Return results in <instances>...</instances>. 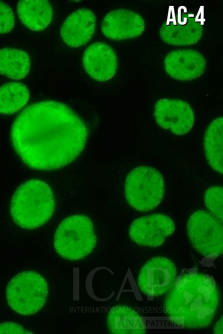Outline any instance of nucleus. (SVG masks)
<instances>
[{
    "label": "nucleus",
    "mask_w": 223,
    "mask_h": 334,
    "mask_svg": "<svg viewBox=\"0 0 223 334\" xmlns=\"http://www.w3.org/2000/svg\"><path fill=\"white\" fill-rule=\"evenodd\" d=\"M207 207L221 222L223 221V188L222 187H212L207 190L204 196Z\"/></svg>",
    "instance_id": "21"
},
{
    "label": "nucleus",
    "mask_w": 223,
    "mask_h": 334,
    "mask_svg": "<svg viewBox=\"0 0 223 334\" xmlns=\"http://www.w3.org/2000/svg\"><path fill=\"white\" fill-rule=\"evenodd\" d=\"M96 17L88 9H79L69 15L61 29V36L68 46L78 48L85 45L95 32Z\"/></svg>",
    "instance_id": "15"
},
{
    "label": "nucleus",
    "mask_w": 223,
    "mask_h": 334,
    "mask_svg": "<svg viewBox=\"0 0 223 334\" xmlns=\"http://www.w3.org/2000/svg\"><path fill=\"white\" fill-rule=\"evenodd\" d=\"M110 333L113 334H141L146 333L143 318L132 308L117 305L111 308L107 316Z\"/></svg>",
    "instance_id": "16"
},
{
    "label": "nucleus",
    "mask_w": 223,
    "mask_h": 334,
    "mask_svg": "<svg viewBox=\"0 0 223 334\" xmlns=\"http://www.w3.org/2000/svg\"><path fill=\"white\" fill-rule=\"evenodd\" d=\"M176 275V268L172 261L164 257H154L141 269L138 286L145 295L159 296L170 290Z\"/></svg>",
    "instance_id": "8"
},
{
    "label": "nucleus",
    "mask_w": 223,
    "mask_h": 334,
    "mask_svg": "<svg viewBox=\"0 0 223 334\" xmlns=\"http://www.w3.org/2000/svg\"><path fill=\"white\" fill-rule=\"evenodd\" d=\"M14 149L28 166L42 170L61 168L84 148V123L65 104L45 101L30 105L11 128Z\"/></svg>",
    "instance_id": "1"
},
{
    "label": "nucleus",
    "mask_w": 223,
    "mask_h": 334,
    "mask_svg": "<svg viewBox=\"0 0 223 334\" xmlns=\"http://www.w3.org/2000/svg\"><path fill=\"white\" fill-rule=\"evenodd\" d=\"M17 13L20 20L28 28L33 31H42L51 23L52 8L46 0L19 1Z\"/></svg>",
    "instance_id": "17"
},
{
    "label": "nucleus",
    "mask_w": 223,
    "mask_h": 334,
    "mask_svg": "<svg viewBox=\"0 0 223 334\" xmlns=\"http://www.w3.org/2000/svg\"><path fill=\"white\" fill-rule=\"evenodd\" d=\"M221 222L204 210L193 213L187 223V234L195 250L206 256L223 252V229Z\"/></svg>",
    "instance_id": "7"
},
{
    "label": "nucleus",
    "mask_w": 223,
    "mask_h": 334,
    "mask_svg": "<svg viewBox=\"0 0 223 334\" xmlns=\"http://www.w3.org/2000/svg\"><path fill=\"white\" fill-rule=\"evenodd\" d=\"M164 63L167 73L173 79L181 81L197 79L206 68L203 55L193 49L172 51L167 55Z\"/></svg>",
    "instance_id": "12"
},
{
    "label": "nucleus",
    "mask_w": 223,
    "mask_h": 334,
    "mask_svg": "<svg viewBox=\"0 0 223 334\" xmlns=\"http://www.w3.org/2000/svg\"><path fill=\"white\" fill-rule=\"evenodd\" d=\"M165 192L164 178L156 169L139 166L127 176L125 194L127 202L136 210L146 212L157 207Z\"/></svg>",
    "instance_id": "6"
},
{
    "label": "nucleus",
    "mask_w": 223,
    "mask_h": 334,
    "mask_svg": "<svg viewBox=\"0 0 223 334\" xmlns=\"http://www.w3.org/2000/svg\"><path fill=\"white\" fill-rule=\"evenodd\" d=\"M83 64L86 72L100 82L112 78L117 68L114 51L110 46L102 42L94 43L85 50Z\"/></svg>",
    "instance_id": "13"
},
{
    "label": "nucleus",
    "mask_w": 223,
    "mask_h": 334,
    "mask_svg": "<svg viewBox=\"0 0 223 334\" xmlns=\"http://www.w3.org/2000/svg\"><path fill=\"white\" fill-rule=\"evenodd\" d=\"M55 205L49 185L40 180H30L20 185L14 192L10 202V214L19 227L34 229L50 220Z\"/></svg>",
    "instance_id": "3"
},
{
    "label": "nucleus",
    "mask_w": 223,
    "mask_h": 334,
    "mask_svg": "<svg viewBox=\"0 0 223 334\" xmlns=\"http://www.w3.org/2000/svg\"><path fill=\"white\" fill-rule=\"evenodd\" d=\"M0 334H32L22 326L10 322L0 324Z\"/></svg>",
    "instance_id": "23"
},
{
    "label": "nucleus",
    "mask_w": 223,
    "mask_h": 334,
    "mask_svg": "<svg viewBox=\"0 0 223 334\" xmlns=\"http://www.w3.org/2000/svg\"><path fill=\"white\" fill-rule=\"evenodd\" d=\"M30 66L26 52L11 48L0 49V74L15 80L22 79L28 74Z\"/></svg>",
    "instance_id": "19"
},
{
    "label": "nucleus",
    "mask_w": 223,
    "mask_h": 334,
    "mask_svg": "<svg viewBox=\"0 0 223 334\" xmlns=\"http://www.w3.org/2000/svg\"><path fill=\"white\" fill-rule=\"evenodd\" d=\"M15 23L14 16L11 8L3 2L0 1V34L9 33Z\"/></svg>",
    "instance_id": "22"
},
{
    "label": "nucleus",
    "mask_w": 223,
    "mask_h": 334,
    "mask_svg": "<svg viewBox=\"0 0 223 334\" xmlns=\"http://www.w3.org/2000/svg\"><path fill=\"white\" fill-rule=\"evenodd\" d=\"M48 286L44 278L35 271L18 273L8 283L6 296L8 306L23 315L36 314L44 306Z\"/></svg>",
    "instance_id": "5"
},
{
    "label": "nucleus",
    "mask_w": 223,
    "mask_h": 334,
    "mask_svg": "<svg viewBox=\"0 0 223 334\" xmlns=\"http://www.w3.org/2000/svg\"><path fill=\"white\" fill-rule=\"evenodd\" d=\"M170 289L164 302L167 317L176 325L187 329L209 326L219 299L213 277L202 273L184 274Z\"/></svg>",
    "instance_id": "2"
},
{
    "label": "nucleus",
    "mask_w": 223,
    "mask_h": 334,
    "mask_svg": "<svg viewBox=\"0 0 223 334\" xmlns=\"http://www.w3.org/2000/svg\"><path fill=\"white\" fill-rule=\"evenodd\" d=\"M201 21L183 12L182 17L175 20L167 21L160 29V36L166 43L173 45H191L197 43L203 33Z\"/></svg>",
    "instance_id": "14"
},
{
    "label": "nucleus",
    "mask_w": 223,
    "mask_h": 334,
    "mask_svg": "<svg viewBox=\"0 0 223 334\" xmlns=\"http://www.w3.org/2000/svg\"><path fill=\"white\" fill-rule=\"evenodd\" d=\"M103 34L115 40L139 37L145 30L143 18L137 13L125 9L112 10L104 17L101 25Z\"/></svg>",
    "instance_id": "11"
},
{
    "label": "nucleus",
    "mask_w": 223,
    "mask_h": 334,
    "mask_svg": "<svg viewBox=\"0 0 223 334\" xmlns=\"http://www.w3.org/2000/svg\"><path fill=\"white\" fill-rule=\"evenodd\" d=\"M97 237L93 223L85 215H73L64 219L58 226L54 237L56 251L70 260H80L95 248Z\"/></svg>",
    "instance_id": "4"
},
{
    "label": "nucleus",
    "mask_w": 223,
    "mask_h": 334,
    "mask_svg": "<svg viewBox=\"0 0 223 334\" xmlns=\"http://www.w3.org/2000/svg\"><path fill=\"white\" fill-rule=\"evenodd\" d=\"M204 150L211 168L223 174V118L219 117L209 125L204 137Z\"/></svg>",
    "instance_id": "18"
},
{
    "label": "nucleus",
    "mask_w": 223,
    "mask_h": 334,
    "mask_svg": "<svg viewBox=\"0 0 223 334\" xmlns=\"http://www.w3.org/2000/svg\"><path fill=\"white\" fill-rule=\"evenodd\" d=\"M174 230L175 225L170 217L153 214L134 220L130 226L129 235L131 239L140 245L158 247Z\"/></svg>",
    "instance_id": "9"
},
{
    "label": "nucleus",
    "mask_w": 223,
    "mask_h": 334,
    "mask_svg": "<svg viewBox=\"0 0 223 334\" xmlns=\"http://www.w3.org/2000/svg\"><path fill=\"white\" fill-rule=\"evenodd\" d=\"M29 91L18 82L6 83L0 87V113L13 114L24 106L29 98Z\"/></svg>",
    "instance_id": "20"
},
{
    "label": "nucleus",
    "mask_w": 223,
    "mask_h": 334,
    "mask_svg": "<svg viewBox=\"0 0 223 334\" xmlns=\"http://www.w3.org/2000/svg\"><path fill=\"white\" fill-rule=\"evenodd\" d=\"M154 116L157 124L169 129L176 135H183L192 129L194 114L185 101L178 99H161L155 105Z\"/></svg>",
    "instance_id": "10"
}]
</instances>
